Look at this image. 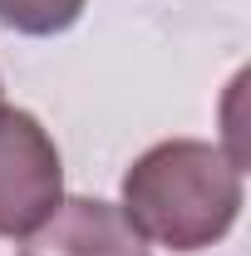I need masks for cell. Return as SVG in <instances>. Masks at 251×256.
I'll return each instance as SVG.
<instances>
[{
	"label": "cell",
	"instance_id": "cell-1",
	"mask_svg": "<svg viewBox=\"0 0 251 256\" xmlns=\"http://www.w3.org/2000/svg\"><path fill=\"white\" fill-rule=\"evenodd\" d=\"M242 162L207 138H162L124 172V217L143 242L178 256L207 252L236 226L246 182Z\"/></svg>",
	"mask_w": 251,
	"mask_h": 256
},
{
	"label": "cell",
	"instance_id": "cell-2",
	"mask_svg": "<svg viewBox=\"0 0 251 256\" xmlns=\"http://www.w3.org/2000/svg\"><path fill=\"white\" fill-rule=\"evenodd\" d=\"M64 202V158L30 108L0 104V236L25 242Z\"/></svg>",
	"mask_w": 251,
	"mask_h": 256
},
{
	"label": "cell",
	"instance_id": "cell-3",
	"mask_svg": "<svg viewBox=\"0 0 251 256\" xmlns=\"http://www.w3.org/2000/svg\"><path fill=\"white\" fill-rule=\"evenodd\" d=\"M20 256H153L118 202L64 197L20 242Z\"/></svg>",
	"mask_w": 251,
	"mask_h": 256
},
{
	"label": "cell",
	"instance_id": "cell-4",
	"mask_svg": "<svg viewBox=\"0 0 251 256\" xmlns=\"http://www.w3.org/2000/svg\"><path fill=\"white\" fill-rule=\"evenodd\" d=\"M89 0H0V25L30 40H50L79 25Z\"/></svg>",
	"mask_w": 251,
	"mask_h": 256
}]
</instances>
